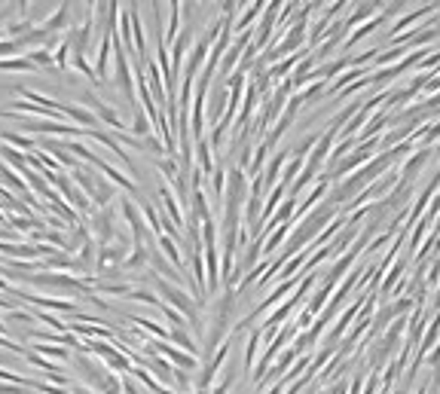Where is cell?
<instances>
[{
  "instance_id": "cell-22",
  "label": "cell",
  "mask_w": 440,
  "mask_h": 394,
  "mask_svg": "<svg viewBox=\"0 0 440 394\" xmlns=\"http://www.w3.org/2000/svg\"><path fill=\"white\" fill-rule=\"evenodd\" d=\"M126 300H132V302H144V306H153V309H159V297L150 291V287H132V293Z\"/></svg>"
},
{
  "instance_id": "cell-23",
  "label": "cell",
  "mask_w": 440,
  "mask_h": 394,
  "mask_svg": "<svg viewBox=\"0 0 440 394\" xmlns=\"http://www.w3.org/2000/svg\"><path fill=\"white\" fill-rule=\"evenodd\" d=\"M25 59L31 61L34 68H52V52H49V49H28Z\"/></svg>"
},
{
  "instance_id": "cell-12",
  "label": "cell",
  "mask_w": 440,
  "mask_h": 394,
  "mask_svg": "<svg viewBox=\"0 0 440 394\" xmlns=\"http://www.w3.org/2000/svg\"><path fill=\"white\" fill-rule=\"evenodd\" d=\"M0 144H3V147H12V150H22V153L37 150V141L22 135V132H16V129H12V132H0Z\"/></svg>"
},
{
  "instance_id": "cell-21",
  "label": "cell",
  "mask_w": 440,
  "mask_h": 394,
  "mask_svg": "<svg viewBox=\"0 0 440 394\" xmlns=\"http://www.w3.org/2000/svg\"><path fill=\"white\" fill-rule=\"evenodd\" d=\"M92 391H95V394H123V379L113 376V373H104Z\"/></svg>"
},
{
  "instance_id": "cell-15",
  "label": "cell",
  "mask_w": 440,
  "mask_h": 394,
  "mask_svg": "<svg viewBox=\"0 0 440 394\" xmlns=\"http://www.w3.org/2000/svg\"><path fill=\"white\" fill-rule=\"evenodd\" d=\"M150 251L153 248H147V245H132L129 257H126V263H123V272H134V269H141V266H147L150 263Z\"/></svg>"
},
{
  "instance_id": "cell-1",
  "label": "cell",
  "mask_w": 440,
  "mask_h": 394,
  "mask_svg": "<svg viewBox=\"0 0 440 394\" xmlns=\"http://www.w3.org/2000/svg\"><path fill=\"white\" fill-rule=\"evenodd\" d=\"M25 284L37 287V293L43 291H59V293H74V297H83L89 291V284L77 276H68V272H34V276L25 278Z\"/></svg>"
},
{
  "instance_id": "cell-24",
  "label": "cell",
  "mask_w": 440,
  "mask_h": 394,
  "mask_svg": "<svg viewBox=\"0 0 440 394\" xmlns=\"http://www.w3.org/2000/svg\"><path fill=\"white\" fill-rule=\"evenodd\" d=\"M19 49H22V46H19L16 40H3V37H0V59H10V55H16Z\"/></svg>"
},
{
  "instance_id": "cell-4",
  "label": "cell",
  "mask_w": 440,
  "mask_h": 394,
  "mask_svg": "<svg viewBox=\"0 0 440 394\" xmlns=\"http://www.w3.org/2000/svg\"><path fill=\"white\" fill-rule=\"evenodd\" d=\"M70 364H74V370L89 382V388H95V382L104 376V373H108V370H104V364H98L92 355H86V351H77V355H70Z\"/></svg>"
},
{
  "instance_id": "cell-25",
  "label": "cell",
  "mask_w": 440,
  "mask_h": 394,
  "mask_svg": "<svg viewBox=\"0 0 440 394\" xmlns=\"http://www.w3.org/2000/svg\"><path fill=\"white\" fill-rule=\"evenodd\" d=\"M0 309H3V312H10V309H12V302L6 300V297H0Z\"/></svg>"
},
{
  "instance_id": "cell-9",
  "label": "cell",
  "mask_w": 440,
  "mask_h": 394,
  "mask_svg": "<svg viewBox=\"0 0 440 394\" xmlns=\"http://www.w3.org/2000/svg\"><path fill=\"white\" fill-rule=\"evenodd\" d=\"M156 251H159L162 257L172 263V269L174 272H187V266H183V254H181V245L174 242V238H168V236H156Z\"/></svg>"
},
{
  "instance_id": "cell-7",
  "label": "cell",
  "mask_w": 440,
  "mask_h": 394,
  "mask_svg": "<svg viewBox=\"0 0 440 394\" xmlns=\"http://www.w3.org/2000/svg\"><path fill=\"white\" fill-rule=\"evenodd\" d=\"M70 19H74V3H55L52 16H49L40 28H43L46 34H52V37H55V34H61V31L68 34L70 31Z\"/></svg>"
},
{
  "instance_id": "cell-3",
  "label": "cell",
  "mask_w": 440,
  "mask_h": 394,
  "mask_svg": "<svg viewBox=\"0 0 440 394\" xmlns=\"http://www.w3.org/2000/svg\"><path fill=\"white\" fill-rule=\"evenodd\" d=\"M89 236L98 248H108L117 238V214H113V208H98L89 217Z\"/></svg>"
},
{
  "instance_id": "cell-14",
  "label": "cell",
  "mask_w": 440,
  "mask_h": 394,
  "mask_svg": "<svg viewBox=\"0 0 440 394\" xmlns=\"http://www.w3.org/2000/svg\"><path fill=\"white\" fill-rule=\"evenodd\" d=\"M263 349V336H260V327L251 330V336H248V346H245V357H242V367L245 373L254 370V364H257V351Z\"/></svg>"
},
{
  "instance_id": "cell-8",
  "label": "cell",
  "mask_w": 440,
  "mask_h": 394,
  "mask_svg": "<svg viewBox=\"0 0 440 394\" xmlns=\"http://www.w3.org/2000/svg\"><path fill=\"white\" fill-rule=\"evenodd\" d=\"M110 55H113V40L108 37V34H101L98 37V52H95V80L104 83L110 76Z\"/></svg>"
},
{
  "instance_id": "cell-17",
  "label": "cell",
  "mask_w": 440,
  "mask_h": 394,
  "mask_svg": "<svg viewBox=\"0 0 440 394\" xmlns=\"http://www.w3.org/2000/svg\"><path fill=\"white\" fill-rule=\"evenodd\" d=\"M132 138H138V141H144V138H150L153 135V123H150V116L144 114V110H134V116H132Z\"/></svg>"
},
{
  "instance_id": "cell-13",
  "label": "cell",
  "mask_w": 440,
  "mask_h": 394,
  "mask_svg": "<svg viewBox=\"0 0 440 394\" xmlns=\"http://www.w3.org/2000/svg\"><path fill=\"white\" fill-rule=\"evenodd\" d=\"M31 351H40V357H46V361L59 364V367H65V364L70 361V349L65 346H52V342H37Z\"/></svg>"
},
{
  "instance_id": "cell-20",
  "label": "cell",
  "mask_w": 440,
  "mask_h": 394,
  "mask_svg": "<svg viewBox=\"0 0 440 394\" xmlns=\"http://www.w3.org/2000/svg\"><path fill=\"white\" fill-rule=\"evenodd\" d=\"M3 324H19L22 330H31L37 324V318H34V312H25V309H10L3 318Z\"/></svg>"
},
{
  "instance_id": "cell-5",
  "label": "cell",
  "mask_w": 440,
  "mask_h": 394,
  "mask_svg": "<svg viewBox=\"0 0 440 394\" xmlns=\"http://www.w3.org/2000/svg\"><path fill=\"white\" fill-rule=\"evenodd\" d=\"M59 114L70 119V125H77V129H101L98 125V119L89 114L86 107H80L77 101H59Z\"/></svg>"
},
{
  "instance_id": "cell-19",
  "label": "cell",
  "mask_w": 440,
  "mask_h": 394,
  "mask_svg": "<svg viewBox=\"0 0 440 394\" xmlns=\"http://www.w3.org/2000/svg\"><path fill=\"white\" fill-rule=\"evenodd\" d=\"M31 70H37V68L25 55H19V59H0V74H31Z\"/></svg>"
},
{
  "instance_id": "cell-11",
  "label": "cell",
  "mask_w": 440,
  "mask_h": 394,
  "mask_svg": "<svg viewBox=\"0 0 440 394\" xmlns=\"http://www.w3.org/2000/svg\"><path fill=\"white\" fill-rule=\"evenodd\" d=\"M263 6H266V3H245V6H242L245 12L236 19V22H232V34H245V31H251V25L257 22L260 16H263Z\"/></svg>"
},
{
  "instance_id": "cell-10",
  "label": "cell",
  "mask_w": 440,
  "mask_h": 394,
  "mask_svg": "<svg viewBox=\"0 0 440 394\" xmlns=\"http://www.w3.org/2000/svg\"><path fill=\"white\" fill-rule=\"evenodd\" d=\"M193 159H196V172L202 174V178H208L211 172L217 168V163H214V150L208 147V141H196V150H193Z\"/></svg>"
},
{
  "instance_id": "cell-18",
  "label": "cell",
  "mask_w": 440,
  "mask_h": 394,
  "mask_svg": "<svg viewBox=\"0 0 440 394\" xmlns=\"http://www.w3.org/2000/svg\"><path fill=\"white\" fill-rule=\"evenodd\" d=\"M70 59H74V46H70V40H68V34H65V40H59V46H55V52H52V65L61 68V70H68L70 68Z\"/></svg>"
},
{
  "instance_id": "cell-16",
  "label": "cell",
  "mask_w": 440,
  "mask_h": 394,
  "mask_svg": "<svg viewBox=\"0 0 440 394\" xmlns=\"http://www.w3.org/2000/svg\"><path fill=\"white\" fill-rule=\"evenodd\" d=\"M168 342H172L174 349H181V351H187V355L199 357V342H196L193 336H190V333H187V330H183V327L172 330V333H168Z\"/></svg>"
},
{
  "instance_id": "cell-26",
  "label": "cell",
  "mask_w": 440,
  "mask_h": 394,
  "mask_svg": "<svg viewBox=\"0 0 440 394\" xmlns=\"http://www.w3.org/2000/svg\"><path fill=\"white\" fill-rule=\"evenodd\" d=\"M10 333H12V327H6L3 318H0V336H10Z\"/></svg>"
},
{
  "instance_id": "cell-2",
  "label": "cell",
  "mask_w": 440,
  "mask_h": 394,
  "mask_svg": "<svg viewBox=\"0 0 440 394\" xmlns=\"http://www.w3.org/2000/svg\"><path fill=\"white\" fill-rule=\"evenodd\" d=\"M80 107H86L89 114L98 119V125H108V129H113L117 135H119V132H129V129H126V123L119 119L117 110H113L110 104H104L95 92H80Z\"/></svg>"
},
{
  "instance_id": "cell-6",
  "label": "cell",
  "mask_w": 440,
  "mask_h": 394,
  "mask_svg": "<svg viewBox=\"0 0 440 394\" xmlns=\"http://www.w3.org/2000/svg\"><path fill=\"white\" fill-rule=\"evenodd\" d=\"M434 10H440V3H422V6H416L413 12H407V16H403L401 22H394V25H392V31H388V43H392V40H397V37H403V31H407V28H413L416 22L428 19Z\"/></svg>"
}]
</instances>
